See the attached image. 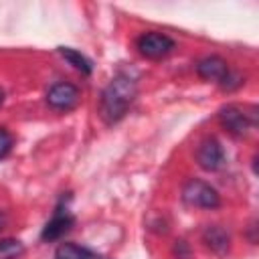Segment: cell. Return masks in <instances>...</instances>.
I'll use <instances>...</instances> for the list:
<instances>
[{
  "label": "cell",
  "mask_w": 259,
  "mask_h": 259,
  "mask_svg": "<svg viewBox=\"0 0 259 259\" xmlns=\"http://www.w3.org/2000/svg\"><path fill=\"white\" fill-rule=\"evenodd\" d=\"M136 95H138V85H136L134 77H130L125 73H117L101 91V99H99L101 119L105 123L119 121L132 107Z\"/></svg>",
  "instance_id": "obj_1"
},
{
  "label": "cell",
  "mask_w": 259,
  "mask_h": 259,
  "mask_svg": "<svg viewBox=\"0 0 259 259\" xmlns=\"http://www.w3.org/2000/svg\"><path fill=\"white\" fill-rule=\"evenodd\" d=\"M182 200L190 206H198V208H217L221 204V196L219 192L204 180L198 178H190L186 180V184L182 186Z\"/></svg>",
  "instance_id": "obj_2"
},
{
  "label": "cell",
  "mask_w": 259,
  "mask_h": 259,
  "mask_svg": "<svg viewBox=\"0 0 259 259\" xmlns=\"http://www.w3.org/2000/svg\"><path fill=\"white\" fill-rule=\"evenodd\" d=\"M219 121L233 136H245L255 123L251 113H247L241 105H225L219 111Z\"/></svg>",
  "instance_id": "obj_3"
},
{
  "label": "cell",
  "mask_w": 259,
  "mask_h": 259,
  "mask_svg": "<svg viewBox=\"0 0 259 259\" xmlns=\"http://www.w3.org/2000/svg\"><path fill=\"white\" fill-rule=\"evenodd\" d=\"M136 47H138L140 55H144L148 59H162L174 49V40L164 32L150 30V32H144L138 38Z\"/></svg>",
  "instance_id": "obj_4"
},
{
  "label": "cell",
  "mask_w": 259,
  "mask_h": 259,
  "mask_svg": "<svg viewBox=\"0 0 259 259\" xmlns=\"http://www.w3.org/2000/svg\"><path fill=\"white\" fill-rule=\"evenodd\" d=\"M196 162L206 172H217L225 166V150L214 138H204L196 148Z\"/></svg>",
  "instance_id": "obj_5"
},
{
  "label": "cell",
  "mask_w": 259,
  "mask_h": 259,
  "mask_svg": "<svg viewBox=\"0 0 259 259\" xmlns=\"http://www.w3.org/2000/svg\"><path fill=\"white\" fill-rule=\"evenodd\" d=\"M47 103H49L53 109L69 111V109H73V107L79 103V89H77L73 83H67V81L55 83V85L47 91Z\"/></svg>",
  "instance_id": "obj_6"
},
{
  "label": "cell",
  "mask_w": 259,
  "mask_h": 259,
  "mask_svg": "<svg viewBox=\"0 0 259 259\" xmlns=\"http://www.w3.org/2000/svg\"><path fill=\"white\" fill-rule=\"evenodd\" d=\"M196 73H198L200 79H204V81H214V83L221 85V83L227 79V75L231 73V69H229V65H227V61H225L223 57H219V55H208V57H204V59H200V61L196 63Z\"/></svg>",
  "instance_id": "obj_7"
},
{
  "label": "cell",
  "mask_w": 259,
  "mask_h": 259,
  "mask_svg": "<svg viewBox=\"0 0 259 259\" xmlns=\"http://www.w3.org/2000/svg\"><path fill=\"white\" fill-rule=\"evenodd\" d=\"M71 227H73V217H71V212H69L67 208H61V206H59V208L55 210L53 219L45 225L40 237H42L45 241H55V239H61Z\"/></svg>",
  "instance_id": "obj_8"
},
{
  "label": "cell",
  "mask_w": 259,
  "mask_h": 259,
  "mask_svg": "<svg viewBox=\"0 0 259 259\" xmlns=\"http://www.w3.org/2000/svg\"><path fill=\"white\" fill-rule=\"evenodd\" d=\"M202 241L206 243V247H208L210 251H214V253H219V255L227 253V251H229V245H231L229 233H227L223 227H219V225L206 227L204 233H202Z\"/></svg>",
  "instance_id": "obj_9"
},
{
  "label": "cell",
  "mask_w": 259,
  "mask_h": 259,
  "mask_svg": "<svg viewBox=\"0 0 259 259\" xmlns=\"http://www.w3.org/2000/svg\"><path fill=\"white\" fill-rule=\"evenodd\" d=\"M55 257L57 259H101L95 251L81 247V245H75V243H61L57 247Z\"/></svg>",
  "instance_id": "obj_10"
},
{
  "label": "cell",
  "mask_w": 259,
  "mask_h": 259,
  "mask_svg": "<svg viewBox=\"0 0 259 259\" xmlns=\"http://www.w3.org/2000/svg\"><path fill=\"white\" fill-rule=\"evenodd\" d=\"M59 53L63 55L65 61H69V63H71L77 71H81L83 75H89V73H91L93 65H91V61H89L83 53H79V51H75V49H69V47H59Z\"/></svg>",
  "instance_id": "obj_11"
},
{
  "label": "cell",
  "mask_w": 259,
  "mask_h": 259,
  "mask_svg": "<svg viewBox=\"0 0 259 259\" xmlns=\"http://www.w3.org/2000/svg\"><path fill=\"white\" fill-rule=\"evenodd\" d=\"M24 253V245L18 239H0V259H16Z\"/></svg>",
  "instance_id": "obj_12"
},
{
  "label": "cell",
  "mask_w": 259,
  "mask_h": 259,
  "mask_svg": "<svg viewBox=\"0 0 259 259\" xmlns=\"http://www.w3.org/2000/svg\"><path fill=\"white\" fill-rule=\"evenodd\" d=\"M12 146H14V138H12V134H10L8 130L0 127V160H2L4 156L10 154Z\"/></svg>",
  "instance_id": "obj_13"
},
{
  "label": "cell",
  "mask_w": 259,
  "mask_h": 259,
  "mask_svg": "<svg viewBox=\"0 0 259 259\" xmlns=\"http://www.w3.org/2000/svg\"><path fill=\"white\" fill-rule=\"evenodd\" d=\"M4 225H6V214H4L2 210H0V231L4 229Z\"/></svg>",
  "instance_id": "obj_14"
},
{
  "label": "cell",
  "mask_w": 259,
  "mask_h": 259,
  "mask_svg": "<svg viewBox=\"0 0 259 259\" xmlns=\"http://www.w3.org/2000/svg\"><path fill=\"white\" fill-rule=\"evenodd\" d=\"M2 103H4V91L0 89V107H2Z\"/></svg>",
  "instance_id": "obj_15"
}]
</instances>
